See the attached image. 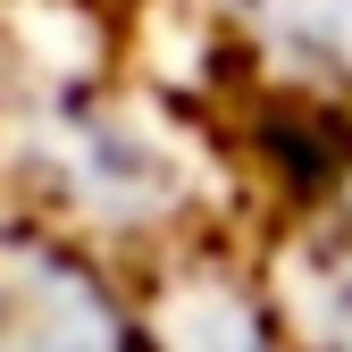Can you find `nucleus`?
Segmentation results:
<instances>
[{"instance_id":"obj_1","label":"nucleus","mask_w":352,"mask_h":352,"mask_svg":"<svg viewBox=\"0 0 352 352\" xmlns=\"http://www.w3.org/2000/svg\"><path fill=\"white\" fill-rule=\"evenodd\" d=\"M0 352H151V336L76 243L0 235Z\"/></svg>"},{"instance_id":"obj_3","label":"nucleus","mask_w":352,"mask_h":352,"mask_svg":"<svg viewBox=\"0 0 352 352\" xmlns=\"http://www.w3.org/2000/svg\"><path fill=\"white\" fill-rule=\"evenodd\" d=\"M151 352H277L269 302H260L235 269H176L160 311H151Z\"/></svg>"},{"instance_id":"obj_2","label":"nucleus","mask_w":352,"mask_h":352,"mask_svg":"<svg viewBox=\"0 0 352 352\" xmlns=\"http://www.w3.org/2000/svg\"><path fill=\"white\" fill-rule=\"evenodd\" d=\"M218 9L311 101H352V0H218Z\"/></svg>"}]
</instances>
